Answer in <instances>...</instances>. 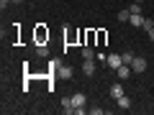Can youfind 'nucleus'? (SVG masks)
<instances>
[{
    "instance_id": "nucleus-17",
    "label": "nucleus",
    "mask_w": 154,
    "mask_h": 115,
    "mask_svg": "<svg viewBox=\"0 0 154 115\" xmlns=\"http://www.w3.org/2000/svg\"><path fill=\"white\" fill-rule=\"evenodd\" d=\"M11 3H16V5H18V3H23V0H11Z\"/></svg>"
},
{
    "instance_id": "nucleus-8",
    "label": "nucleus",
    "mask_w": 154,
    "mask_h": 115,
    "mask_svg": "<svg viewBox=\"0 0 154 115\" xmlns=\"http://www.w3.org/2000/svg\"><path fill=\"white\" fill-rule=\"evenodd\" d=\"M62 113H75V105H72V97H62Z\"/></svg>"
},
{
    "instance_id": "nucleus-15",
    "label": "nucleus",
    "mask_w": 154,
    "mask_h": 115,
    "mask_svg": "<svg viewBox=\"0 0 154 115\" xmlns=\"http://www.w3.org/2000/svg\"><path fill=\"white\" fill-rule=\"evenodd\" d=\"M57 69H59V61L51 59V61H49V72H51V74H57Z\"/></svg>"
},
{
    "instance_id": "nucleus-11",
    "label": "nucleus",
    "mask_w": 154,
    "mask_h": 115,
    "mask_svg": "<svg viewBox=\"0 0 154 115\" xmlns=\"http://www.w3.org/2000/svg\"><path fill=\"white\" fill-rule=\"evenodd\" d=\"M128 10H131V16H141V3H134V5H128Z\"/></svg>"
},
{
    "instance_id": "nucleus-19",
    "label": "nucleus",
    "mask_w": 154,
    "mask_h": 115,
    "mask_svg": "<svg viewBox=\"0 0 154 115\" xmlns=\"http://www.w3.org/2000/svg\"><path fill=\"white\" fill-rule=\"evenodd\" d=\"M152 26H154V18H152Z\"/></svg>"
},
{
    "instance_id": "nucleus-10",
    "label": "nucleus",
    "mask_w": 154,
    "mask_h": 115,
    "mask_svg": "<svg viewBox=\"0 0 154 115\" xmlns=\"http://www.w3.org/2000/svg\"><path fill=\"white\" fill-rule=\"evenodd\" d=\"M82 59H95V51H93V46H82Z\"/></svg>"
},
{
    "instance_id": "nucleus-18",
    "label": "nucleus",
    "mask_w": 154,
    "mask_h": 115,
    "mask_svg": "<svg viewBox=\"0 0 154 115\" xmlns=\"http://www.w3.org/2000/svg\"><path fill=\"white\" fill-rule=\"evenodd\" d=\"M136 3H144V0H136Z\"/></svg>"
},
{
    "instance_id": "nucleus-12",
    "label": "nucleus",
    "mask_w": 154,
    "mask_h": 115,
    "mask_svg": "<svg viewBox=\"0 0 154 115\" xmlns=\"http://www.w3.org/2000/svg\"><path fill=\"white\" fill-rule=\"evenodd\" d=\"M36 54L38 56H49V46H46V44H38L36 46Z\"/></svg>"
},
{
    "instance_id": "nucleus-16",
    "label": "nucleus",
    "mask_w": 154,
    "mask_h": 115,
    "mask_svg": "<svg viewBox=\"0 0 154 115\" xmlns=\"http://www.w3.org/2000/svg\"><path fill=\"white\" fill-rule=\"evenodd\" d=\"M95 59H98L100 64H108V54H95Z\"/></svg>"
},
{
    "instance_id": "nucleus-13",
    "label": "nucleus",
    "mask_w": 154,
    "mask_h": 115,
    "mask_svg": "<svg viewBox=\"0 0 154 115\" xmlns=\"http://www.w3.org/2000/svg\"><path fill=\"white\" fill-rule=\"evenodd\" d=\"M121 59H123V64H131V61H134V54H131V51H123Z\"/></svg>"
},
{
    "instance_id": "nucleus-6",
    "label": "nucleus",
    "mask_w": 154,
    "mask_h": 115,
    "mask_svg": "<svg viewBox=\"0 0 154 115\" xmlns=\"http://www.w3.org/2000/svg\"><path fill=\"white\" fill-rule=\"evenodd\" d=\"M121 64H123L121 54H108V66H110V69H118Z\"/></svg>"
},
{
    "instance_id": "nucleus-14",
    "label": "nucleus",
    "mask_w": 154,
    "mask_h": 115,
    "mask_svg": "<svg viewBox=\"0 0 154 115\" xmlns=\"http://www.w3.org/2000/svg\"><path fill=\"white\" fill-rule=\"evenodd\" d=\"M128 18H131V10H121V13H118V21H123V23H126Z\"/></svg>"
},
{
    "instance_id": "nucleus-3",
    "label": "nucleus",
    "mask_w": 154,
    "mask_h": 115,
    "mask_svg": "<svg viewBox=\"0 0 154 115\" xmlns=\"http://www.w3.org/2000/svg\"><path fill=\"white\" fill-rule=\"evenodd\" d=\"M82 74L85 77H93L95 74V59H85L82 61Z\"/></svg>"
},
{
    "instance_id": "nucleus-1",
    "label": "nucleus",
    "mask_w": 154,
    "mask_h": 115,
    "mask_svg": "<svg viewBox=\"0 0 154 115\" xmlns=\"http://www.w3.org/2000/svg\"><path fill=\"white\" fill-rule=\"evenodd\" d=\"M131 69H134V74H144V72H146V59H144V56H134Z\"/></svg>"
},
{
    "instance_id": "nucleus-2",
    "label": "nucleus",
    "mask_w": 154,
    "mask_h": 115,
    "mask_svg": "<svg viewBox=\"0 0 154 115\" xmlns=\"http://www.w3.org/2000/svg\"><path fill=\"white\" fill-rule=\"evenodd\" d=\"M72 74H75V69H72V66L59 64V69H57V74H54V77H59V79H72Z\"/></svg>"
},
{
    "instance_id": "nucleus-7",
    "label": "nucleus",
    "mask_w": 154,
    "mask_h": 115,
    "mask_svg": "<svg viewBox=\"0 0 154 115\" xmlns=\"http://www.w3.org/2000/svg\"><path fill=\"white\" fill-rule=\"evenodd\" d=\"M121 95H123V84H121V82L110 84V97H113V100H118V97H121Z\"/></svg>"
},
{
    "instance_id": "nucleus-9",
    "label": "nucleus",
    "mask_w": 154,
    "mask_h": 115,
    "mask_svg": "<svg viewBox=\"0 0 154 115\" xmlns=\"http://www.w3.org/2000/svg\"><path fill=\"white\" fill-rule=\"evenodd\" d=\"M116 102H118V108H121V110H128V108H131V100H128L126 95H121V97L116 100Z\"/></svg>"
},
{
    "instance_id": "nucleus-4",
    "label": "nucleus",
    "mask_w": 154,
    "mask_h": 115,
    "mask_svg": "<svg viewBox=\"0 0 154 115\" xmlns=\"http://www.w3.org/2000/svg\"><path fill=\"white\" fill-rule=\"evenodd\" d=\"M72 105H75V108H85V105H88V97H85L82 92H75L72 95Z\"/></svg>"
},
{
    "instance_id": "nucleus-5",
    "label": "nucleus",
    "mask_w": 154,
    "mask_h": 115,
    "mask_svg": "<svg viewBox=\"0 0 154 115\" xmlns=\"http://www.w3.org/2000/svg\"><path fill=\"white\" fill-rule=\"evenodd\" d=\"M131 64H121L118 69H116V74H118V79H128V74H131Z\"/></svg>"
}]
</instances>
